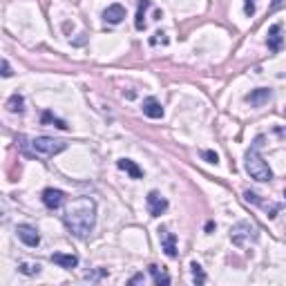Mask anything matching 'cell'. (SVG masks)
Masks as SVG:
<instances>
[{"label": "cell", "mask_w": 286, "mask_h": 286, "mask_svg": "<svg viewBox=\"0 0 286 286\" xmlns=\"http://www.w3.org/2000/svg\"><path fill=\"white\" fill-rule=\"evenodd\" d=\"M63 224L76 239H87L96 226V202L92 197H76L63 212Z\"/></svg>", "instance_id": "6da1fadb"}, {"label": "cell", "mask_w": 286, "mask_h": 286, "mask_svg": "<svg viewBox=\"0 0 286 286\" xmlns=\"http://www.w3.org/2000/svg\"><path fill=\"white\" fill-rule=\"evenodd\" d=\"M18 148L25 152L27 157H40V159H50V157L58 155L68 148V143L60 141V139H52V137H36V139H27V137H18L16 139Z\"/></svg>", "instance_id": "7a4b0ae2"}, {"label": "cell", "mask_w": 286, "mask_h": 286, "mask_svg": "<svg viewBox=\"0 0 286 286\" xmlns=\"http://www.w3.org/2000/svg\"><path fill=\"white\" fill-rule=\"evenodd\" d=\"M261 145H264V137H257L255 141L251 143V148L246 150V157H244V166H246V172L251 174V179L255 181H271L273 179V170L269 168V163L264 161L261 157Z\"/></svg>", "instance_id": "3957f363"}, {"label": "cell", "mask_w": 286, "mask_h": 286, "mask_svg": "<svg viewBox=\"0 0 286 286\" xmlns=\"http://www.w3.org/2000/svg\"><path fill=\"white\" fill-rule=\"evenodd\" d=\"M259 239V230L255 224L251 222H237L233 228H230V241L237 248H244L248 244H255Z\"/></svg>", "instance_id": "277c9868"}, {"label": "cell", "mask_w": 286, "mask_h": 286, "mask_svg": "<svg viewBox=\"0 0 286 286\" xmlns=\"http://www.w3.org/2000/svg\"><path fill=\"white\" fill-rule=\"evenodd\" d=\"M145 206H148V212H150L152 217H161L163 212L168 210V199L163 197L161 192L150 190L148 197H145Z\"/></svg>", "instance_id": "5b68a950"}, {"label": "cell", "mask_w": 286, "mask_h": 286, "mask_svg": "<svg viewBox=\"0 0 286 286\" xmlns=\"http://www.w3.org/2000/svg\"><path fill=\"white\" fill-rule=\"evenodd\" d=\"M16 235H18V239H20L25 246H29V248H36L40 244V235H38V230H36V226H32V224H18Z\"/></svg>", "instance_id": "8992f818"}, {"label": "cell", "mask_w": 286, "mask_h": 286, "mask_svg": "<svg viewBox=\"0 0 286 286\" xmlns=\"http://www.w3.org/2000/svg\"><path fill=\"white\" fill-rule=\"evenodd\" d=\"M159 241H161V248L168 257H177L179 255V248H177V235L170 233L168 228H159Z\"/></svg>", "instance_id": "52a82bcc"}, {"label": "cell", "mask_w": 286, "mask_h": 286, "mask_svg": "<svg viewBox=\"0 0 286 286\" xmlns=\"http://www.w3.org/2000/svg\"><path fill=\"white\" fill-rule=\"evenodd\" d=\"M40 199H42V204H45V208L58 210L60 206H63V202H65V192L56 190V188H45L42 194H40Z\"/></svg>", "instance_id": "ba28073f"}, {"label": "cell", "mask_w": 286, "mask_h": 286, "mask_svg": "<svg viewBox=\"0 0 286 286\" xmlns=\"http://www.w3.org/2000/svg\"><path fill=\"white\" fill-rule=\"evenodd\" d=\"M271 99H273V90L271 87H257V90H253L251 94H246V103H251L253 107L266 105Z\"/></svg>", "instance_id": "9c48e42d"}, {"label": "cell", "mask_w": 286, "mask_h": 286, "mask_svg": "<svg viewBox=\"0 0 286 286\" xmlns=\"http://www.w3.org/2000/svg\"><path fill=\"white\" fill-rule=\"evenodd\" d=\"M123 18H125V7L119 3L109 5V7L103 11V20L109 23V25H119V23H123Z\"/></svg>", "instance_id": "30bf717a"}, {"label": "cell", "mask_w": 286, "mask_h": 286, "mask_svg": "<svg viewBox=\"0 0 286 286\" xmlns=\"http://www.w3.org/2000/svg\"><path fill=\"white\" fill-rule=\"evenodd\" d=\"M282 42H284V38H282V25H279V23H275V25L269 29V38H266V45H269V50L273 54H277L279 50H282Z\"/></svg>", "instance_id": "8fae6325"}, {"label": "cell", "mask_w": 286, "mask_h": 286, "mask_svg": "<svg viewBox=\"0 0 286 286\" xmlns=\"http://www.w3.org/2000/svg\"><path fill=\"white\" fill-rule=\"evenodd\" d=\"M50 259L54 261V264H58L60 269H68V271H72V269H76L78 266V257L76 255H72V253H54Z\"/></svg>", "instance_id": "7c38bea8"}, {"label": "cell", "mask_w": 286, "mask_h": 286, "mask_svg": "<svg viewBox=\"0 0 286 286\" xmlns=\"http://www.w3.org/2000/svg\"><path fill=\"white\" fill-rule=\"evenodd\" d=\"M143 114L148 119H163V107L161 103L155 99V96H148V99L143 101Z\"/></svg>", "instance_id": "4fadbf2b"}, {"label": "cell", "mask_w": 286, "mask_h": 286, "mask_svg": "<svg viewBox=\"0 0 286 286\" xmlns=\"http://www.w3.org/2000/svg\"><path fill=\"white\" fill-rule=\"evenodd\" d=\"M244 199H246L248 204L261 206V208H264L266 212H269V217H271V219L275 217V215H277V210H279V206H277V204H266V202H261V199H259V194H255V192H251V190H246V192H244Z\"/></svg>", "instance_id": "5bb4252c"}, {"label": "cell", "mask_w": 286, "mask_h": 286, "mask_svg": "<svg viewBox=\"0 0 286 286\" xmlns=\"http://www.w3.org/2000/svg\"><path fill=\"white\" fill-rule=\"evenodd\" d=\"M117 166H119V170H123V172H127L132 179H143V170L137 166L132 159H119L117 161Z\"/></svg>", "instance_id": "9a60e30c"}, {"label": "cell", "mask_w": 286, "mask_h": 286, "mask_svg": "<svg viewBox=\"0 0 286 286\" xmlns=\"http://www.w3.org/2000/svg\"><path fill=\"white\" fill-rule=\"evenodd\" d=\"M150 7H152L150 0H139V9H137V18H135V27L139 29V32H143L145 25H148V23H145V11H148Z\"/></svg>", "instance_id": "2e32d148"}, {"label": "cell", "mask_w": 286, "mask_h": 286, "mask_svg": "<svg viewBox=\"0 0 286 286\" xmlns=\"http://www.w3.org/2000/svg\"><path fill=\"white\" fill-rule=\"evenodd\" d=\"M7 109L11 114H23L25 112V99L20 94H11L7 99Z\"/></svg>", "instance_id": "e0dca14e"}, {"label": "cell", "mask_w": 286, "mask_h": 286, "mask_svg": "<svg viewBox=\"0 0 286 286\" xmlns=\"http://www.w3.org/2000/svg\"><path fill=\"white\" fill-rule=\"evenodd\" d=\"M148 271H150V275H152V279H155V284L157 286H161V284H170V275H168V273L166 271H161L159 269V266H155V264H150L148 266Z\"/></svg>", "instance_id": "ac0fdd59"}, {"label": "cell", "mask_w": 286, "mask_h": 286, "mask_svg": "<svg viewBox=\"0 0 286 286\" xmlns=\"http://www.w3.org/2000/svg\"><path fill=\"white\" fill-rule=\"evenodd\" d=\"M40 121H42V125H56V127H60V130H68V123H65L63 119L54 117V114L50 112V109H45V112H42Z\"/></svg>", "instance_id": "d6986e66"}, {"label": "cell", "mask_w": 286, "mask_h": 286, "mask_svg": "<svg viewBox=\"0 0 286 286\" xmlns=\"http://www.w3.org/2000/svg\"><path fill=\"white\" fill-rule=\"evenodd\" d=\"M18 271H20L23 275H38L40 264H27V261H20V264H18Z\"/></svg>", "instance_id": "ffe728a7"}, {"label": "cell", "mask_w": 286, "mask_h": 286, "mask_svg": "<svg viewBox=\"0 0 286 286\" xmlns=\"http://www.w3.org/2000/svg\"><path fill=\"white\" fill-rule=\"evenodd\" d=\"M190 269H192V279H194V282H197V284H204V282H206V273H204L202 266H199L197 261H192Z\"/></svg>", "instance_id": "44dd1931"}, {"label": "cell", "mask_w": 286, "mask_h": 286, "mask_svg": "<svg viewBox=\"0 0 286 286\" xmlns=\"http://www.w3.org/2000/svg\"><path fill=\"white\" fill-rule=\"evenodd\" d=\"M103 277H107V269H96L92 273H85V279H90V282H101Z\"/></svg>", "instance_id": "7402d4cb"}, {"label": "cell", "mask_w": 286, "mask_h": 286, "mask_svg": "<svg viewBox=\"0 0 286 286\" xmlns=\"http://www.w3.org/2000/svg\"><path fill=\"white\" fill-rule=\"evenodd\" d=\"M255 11H257V0H246V3H244V14L248 18H253Z\"/></svg>", "instance_id": "603a6c76"}, {"label": "cell", "mask_w": 286, "mask_h": 286, "mask_svg": "<svg viewBox=\"0 0 286 286\" xmlns=\"http://www.w3.org/2000/svg\"><path fill=\"white\" fill-rule=\"evenodd\" d=\"M159 42H161V45H168V36L163 34V32H157V34L150 38V45H159Z\"/></svg>", "instance_id": "cb8c5ba5"}, {"label": "cell", "mask_w": 286, "mask_h": 286, "mask_svg": "<svg viewBox=\"0 0 286 286\" xmlns=\"http://www.w3.org/2000/svg\"><path fill=\"white\" fill-rule=\"evenodd\" d=\"M202 157L208 163H217L219 161V157H217V152H212V150H202Z\"/></svg>", "instance_id": "d4e9b609"}, {"label": "cell", "mask_w": 286, "mask_h": 286, "mask_svg": "<svg viewBox=\"0 0 286 286\" xmlns=\"http://www.w3.org/2000/svg\"><path fill=\"white\" fill-rule=\"evenodd\" d=\"M11 74H14V72H11V65H9V60H7V58H3V76H5V78H9Z\"/></svg>", "instance_id": "484cf974"}, {"label": "cell", "mask_w": 286, "mask_h": 286, "mask_svg": "<svg viewBox=\"0 0 286 286\" xmlns=\"http://www.w3.org/2000/svg\"><path fill=\"white\" fill-rule=\"evenodd\" d=\"M143 282H145L143 273H137V275H132V277H130V284H143Z\"/></svg>", "instance_id": "4316f807"}, {"label": "cell", "mask_w": 286, "mask_h": 286, "mask_svg": "<svg viewBox=\"0 0 286 286\" xmlns=\"http://www.w3.org/2000/svg\"><path fill=\"white\" fill-rule=\"evenodd\" d=\"M282 3H284V0H273L271 9H279V7H282Z\"/></svg>", "instance_id": "83f0119b"}, {"label": "cell", "mask_w": 286, "mask_h": 286, "mask_svg": "<svg viewBox=\"0 0 286 286\" xmlns=\"http://www.w3.org/2000/svg\"><path fill=\"white\" fill-rule=\"evenodd\" d=\"M284 197H286V190H284Z\"/></svg>", "instance_id": "f1b7e54d"}]
</instances>
